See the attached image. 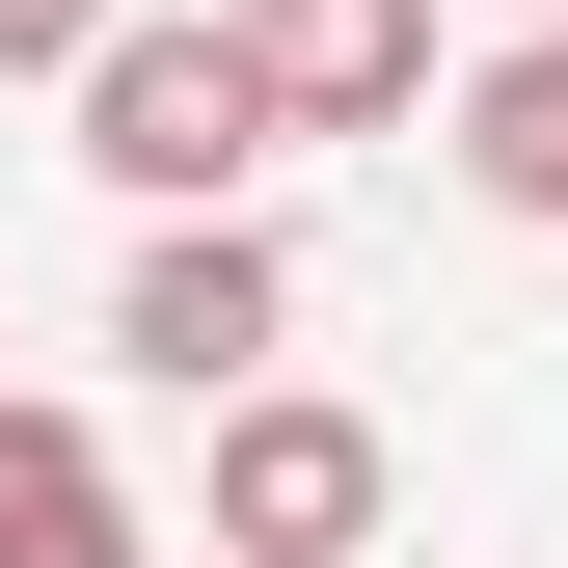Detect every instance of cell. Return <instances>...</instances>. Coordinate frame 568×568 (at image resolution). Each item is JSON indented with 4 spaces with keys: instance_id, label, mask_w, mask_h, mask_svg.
Returning a JSON list of instances; mask_svg holds the SVG:
<instances>
[{
    "instance_id": "cell-8",
    "label": "cell",
    "mask_w": 568,
    "mask_h": 568,
    "mask_svg": "<svg viewBox=\"0 0 568 568\" xmlns=\"http://www.w3.org/2000/svg\"><path fill=\"white\" fill-rule=\"evenodd\" d=\"M487 28H568V0H487Z\"/></svg>"
},
{
    "instance_id": "cell-4",
    "label": "cell",
    "mask_w": 568,
    "mask_h": 568,
    "mask_svg": "<svg viewBox=\"0 0 568 568\" xmlns=\"http://www.w3.org/2000/svg\"><path fill=\"white\" fill-rule=\"evenodd\" d=\"M244 54H271L298 135H406L434 109V0H244Z\"/></svg>"
},
{
    "instance_id": "cell-1",
    "label": "cell",
    "mask_w": 568,
    "mask_h": 568,
    "mask_svg": "<svg viewBox=\"0 0 568 568\" xmlns=\"http://www.w3.org/2000/svg\"><path fill=\"white\" fill-rule=\"evenodd\" d=\"M82 163L135 190V217H244V190L298 163V109H271L244 0H217V28H109V54H82Z\"/></svg>"
},
{
    "instance_id": "cell-7",
    "label": "cell",
    "mask_w": 568,
    "mask_h": 568,
    "mask_svg": "<svg viewBox=\"0 0 568 568\" xmlns=\"http://www.w3.org/2000/svg\"><path fill=\"white\" fill-rule=\"evenodd\" d=\"M109 28H135V0H0V82H82Z\"/></svg>"
},
{
    "instance_id": "cell-6",
    "label": "cell",
    "mask_w": 568,
    "mask_h": 568,
    "mask_svg": "<svg viewBox=\"0 0 568 568\" xmlns=\"http://www.w3.org/2000/svg\"><path fill=\"white\" fill-rule=\"evenodd\" d=\"M460 190H487V217H568V28H515L460 82Z\"/></svg>"
},
{
    "instance_id": "cell-5",
    "label": "cell",
    "mask_w": 568,
    "mask_h": 568,
    "mask_svg": "<svg viewBox=\"0 0 568 568\" xmlns=\"http://www.w3.org/2000/svg\"><path fill=\"white\" fill-rule=\"evenodd\" d=\"M0 568H163V541H135V487H109V434H82V406H0Z\"/></svg>"
},
{
    "instance_id": "cell-3",
    "label": "cell",
    "mask_w": 568,
    "mask_h": 568,
    "mask_svg": "<svg viewBox=\"0 0 568 568\" xmlns=\"http://www.w3.org/2000/svg\"><path fill=\"white\" fill-rule=\"evenodd\" d=\"M135 379H190V406H244L271 352H298V271H271V217H163L135 244V298H109Z\"/></svg>"
},
{
    "instance_id": "cell-2",
    "label": "cell",
    "mask_w": 568,
    "mask_h": 568,
    "mask_svg": "<svg viewBox=\"0 0 568 568\" xmlns=\"http://www.w3.org/2000/svg\"><path fill=\"white\" fill-rule=\"evenodd\" d=\"M379 406H298V379H244L217 406V568H352V541H379Z\"/></svg>"
}]
</instances>
